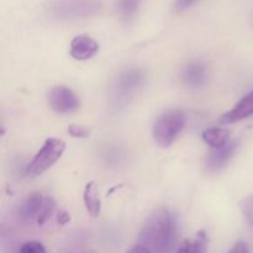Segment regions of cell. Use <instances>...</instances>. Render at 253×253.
I'll list each match as a JSON object with an SVG mask.
<instances>
[{
	"label": "cell",
	"instance_id": "obj_1",
	"mask_svg": "<svg viewBox=\"0 0 253 253\" xmlns=\"http://www.w3.org/2000/svg\"><path fill=\"white\" fill-rule=\"evenodd\" d=\"M177 224L172 212L158 208L146 219L140 234L138 245L151 253H169L175 245Z\"/></svg>",
	"mask_w": 253,
	"mask_h": 253
},
{
	"label": "cell",
	"instance_id": "obj_2",
	"mask_svg": "<svg viewBox=\"0 0 253 253\" xmlns=\"http://www.w3.org/2000/svg\"><path fill=\"white\" fill-rule=\"evenodd\" d=\"M145 72L140 68H126L114 78L109 89V100L111 108L120 110L127 105L145 83Z\"/></svg>",
	"mask_w": 253,
	"mask_h": 253
},
{
	"label": "cell",
	"instance_id": "obj_3",
	"mask_svg": "<svg viewBox=\"0 0 253 253\" xmlns=\"http://www.w3.org/2000/svg\"><path fill=\"white\" fill-rule=\"evenodd\" d=\"M185 126V114L179 109H169L157 116L153 124L152 135L156 143L167 148L177 140Z\"/></svg>",
	"mask_w": 253,
	"mask_h": 253
},
{
	"label": "cell",
	"instance_id": "obj_4",
	"mask_svg": "<svg viewBox=\"0 0 253 253\" xmlns=\"http://www.w3.org/2000/svg\"><path fill=\"white\" fill-rule=\"evenodd\" d=\"M64 150H66L64 141L56 137L47 138L42 147L39 150V152L32 158L31 162L26 166L25 173H26L27 177H39V175L47 172L62 157Z\"/></svg>",
	"mask_w": 253,
	"mask_h": 253
},
{
	"label": "cell",
	"instance_id": "obj_5",
	"mask_svg": "<svg viewBox=\"0 0 253 253\" xmlns=\"http://www.w3.org/2000/svg\"><path fill=\"white\" fill-rule=\"evenodd\" d=\"M100 10L101 2L98 0H64L52 7V15L59 20H77L94 16Z\"/></svg>",
	"mask_w": 253,
	"mask_h": 253
},
{
	"label": "cell",
	"instance_id": "obj_6",
	"mask_svg": "<svg viewBox=\"0 0 253 253\" xmlns=\"http://www.w3.org/2000/svg\"><path fill=\"white\" fill-rule=\"evenodd\" d=\"M47 101L49 108L57 114H72L81 106L78 95L64 85L53 86L47 95Z\"/></svg>",
	"mask_w": 253,
	"mask_h": 253
},
{
	"label": "cell",
	"instance_id": "obj_7",
	"mask_svg": "<svg viewBox=\"0 0 253 253\" xmlns=\"http://www.w3.org/2000/svg\"><path fill=\"white\" fill-rule=\"evenodd\" d=\"M44 198L46 197L42 195L41 193H31L17 208V219L22 224H31V222H36L37 224L40 212H41L42 207H43Z\"/></svg>",
	"mask_w": 253,
	"mask_h": 253
},
{
	"label": "cell",
	"instance_id": "obj_8",
	"mask_svg": "<svg viewBox=\"0 0 253 253\" xmlns=\"http://www.w3.org/2000/svg\"><path fill=\"white\" fill-rule=\"evenodd\" d=\"M71 56L77 61H86L98 53L99 44L88 35H78L71 42Z\"/></svg>",
	"mask_w": 253,
	"mask_h": 253
},
{
	"label": "cell",
	"instance_id": "obj_9",
	"mask_svg": "<svg viewBox=\"0 0 253 253\" xmlns=\"http://www.w3.org/2000/svg\"><path fill=\"white\" fill-rule=\"evenodd\" d=\"M253 115V90L242 96L231 110L225 113L220 119L221 124H235Z\"/></svg>",
	"mask_w": 253,
	"mask_h": 253
},
{
	"label": "cell",
	"instance_id": "obj_10",
	"mask_svg": "<svg viewBox=\"0 0 253 253\" xmlns=\"http://www.w3.org/2000/svg\"><path fill=\"white\" fill-rule=\"evenodd\" d=\"M182 81L190 89L203 88L208 82L207 67L199 61L189 62L182 71Z\"/></svg>",
	"mask_w": 253,
	"mask_h": 253
},
{
	"label": "cell",
	"instance_id": "obj_11",
	"mask_svg": "<svg viewBox=\"0 0 253 253\" xmlns=\"http://www.w3.org/2000/svg\"><path fill=\"white\" fill-rule=\"evenodd\" d=\"M237 147H239V142L232 141V142H229L224 147L215 148L207 160V165H205L207 169L209 172H217L221 168H224L230 162L232 156L235 155Z\"/></svg>",
	"mask_w": 253,
	"mask_h": 253
},
{
	"label": "cell",
	"instance_id": "obj_12",
	"mask_svg": "<svg viewBox=\"0 0 253 253\" xmlns=\"http://www.w3.org/2000/svg\"><path fill=\"white\" fill-rule=\"evenodd\" d=\"M229 136L230 132L225 128L221 127H210L207 130L203 131L202 137L204 140V142L207 145H209L210 147L220 148L224 147L229 143Z\"/></svg>",
	"mask_w": 253,
	"mask_h": 253
},
{
	"label": "cell",
	"instance_id": "obj_13",
	"mask_svg": "<svg viewBox=\"0 0 253 253\" xmlns=\"http://www.w3.org/2000/svg\"><path fill=\"white\" fill-rule=\"evenodd\" d=\"M83 198H84V204H85V208L86 210H88L89 214L94 217L98 216V215L100 214V210H101V202L94 182L88 183V184L85 185V188H84Z\"/></svg>",
	"mask_w": 253,
	"mask_h": 253
},
{
	"label": "cell",
	"instance_id": "obj_14",
	"mask_svg": "<svg viewBox=\"0 0 253 253\" xmlns=\"http://www.w3.org/2000/svg\"><path fill=\"white\" fill-rule=\"evenodd\" d=\"M208 236L205 231H199L193 240H185L177 253H207Z\"/></svg>",
	"mask_w": 253,
	"mask_h": 253
},
{
	"label": "cell",
	"instance_id": "obj_15",
	"mask_svg": "<svg viewBox=\"0 0 253 253\" xmlns=\"http://www.w3.org/2000/svg\"><path fill=\"white\" fill-rule=\"evenodd\" d=\"M142 0H119L118 1V11L120 15V19L125 24H128L133 20V17L137 14V10Z\"/></svg>",
	"mask_w": 253,
	"mask_h": 253
},
{
	"label": "cell",
	"instance_id": "obj_16",
	"mask_svg": "<svg viewBox=\"0 0 253 253\" xmlns=\"http://www.w3.org/2000/svg\"><path fill=\"white\" fill-rule=\"evenodd\" d=\"M54 210H56V203H54L53 198L52 197L44 198L43 207H42L41 212H40L39 220H37V225H39V226L43 225L44 222H46L47 220L53 215Z\"/></svg>",
	"mask_w": 253,
	"mask_h": 253
},
{
	"label": "cell",
	"instance_id": "obj_17",
	"mask_svg": "<svg viewBox=\"0 0 253 253\" xmlns=\"http://www.w3.org/2000/svg\"><path fill=\"white\" fill-rule=\"evenodd\" d=\"M240 208H241V211L246 221L253 227V195L242 199L240 203Z\"/></svg>",
	"mask_w": 253,
	"mask_h": 253
},
{
	"label": "cell",
	"instance_id": "obj_18",
	"mask_svg": "<svg viewBox=\"0 0 253 253\" xmlns=\"http://www.w3.org/2000/svg\"><path fill=\"white\" fill-rule=\"evenodd\" d=\"M17 253H46V249L40 241H27L19 247Z\"/></svg>",
	"mask_w": 253,
	"mask_h": 253
},
{
	"label": "cell",
	"instance_id": "obj_19",
	"mask_svg": "<svg viewBox=\"0 0 253 253\" xmlns=\"http://www.w3.org/2000/svg\"><path fill=\"white\" fill-rule=\"evenodd\" d=\"M68 133L72 136V137L76 138H86L90 133V131L86 127L81 125H69L68 127Z\"/></svg>",
	"mask_w": 253,
	"mask_h": 253
},
{
	"label": "cell",
	"instance_id": "obj_20",
	"mask_svg": "<svg viewBox=\"0 0 253 253\" xmlns=\"http://www.w3.org/2000/svg\"><path fill=\"white\" fill-rule=\"evenodd\" d=\"M197 0H175L174 2V9L175 11L178 12H182L184 10L189 9L193 4H195Z\"/></svg>",
	"mask_w": 253,
	"mask_h": 253
},
{
	"label": "cell",
	"instance_id": "obj_21",
	"mask_svg": "<svg viewBox=\"0 0 253 253\" xmlns=\"http://www.w3.org/2000/svg\"><path fill=\"white\" fill-rule=\"evenodd\" d=\"M227 253H250V247L246 242L239 241L231 247V250Z\"/></svg>",
	"mask_w": 253,
	"mask_h": 253
},
{
	"label": "cell",
	"instance_id": "obj_22",
	"mask_svg": "<svg viewBox=\"0 0 253 253\" xmlns=\"http://www.w3.org/2000/svg\"><path fill=\"white\" fill-rule=\"evenodd\" d=\"M69 220H71V215H69L66 210H61V211L58 212V215H57V222H58L59 225H62V226L68 224Z\"/></svg>",
	"mask_w": 253,
	"mask_h": 253
},
{
	"label": "cell",
	"instance_id": "obj_23",
	"mask_svg": "<svg viewBox=\"0 0 253 253\" xmlns=\"http://www.w3.org/2000/svg\"><path fill=\"white\" fill-rule=\"evenodd\" d=\"M126 253H151V252L148 251L147 249H145V247L137 244V245H135L133 247H131V249L128 250Z\"/></svg>",
	"mask_w": 253,
	"mask_h": 253
},
{
	"label": "cell",
	"instance_id": "obj_24",
	"mask_svg": "<svg viewBox=\"0 0 253 253\" xmlns=\"http://www.w3.org/2000/svg\"><path fill=\"white\" fill-rule=\"evenodd\" d=\"M82 253H98V252L94 251V250H86V251H83Z\"/></svg>",
	"mask_w": 253,
	"mask_h": 253
}]
</instances>
